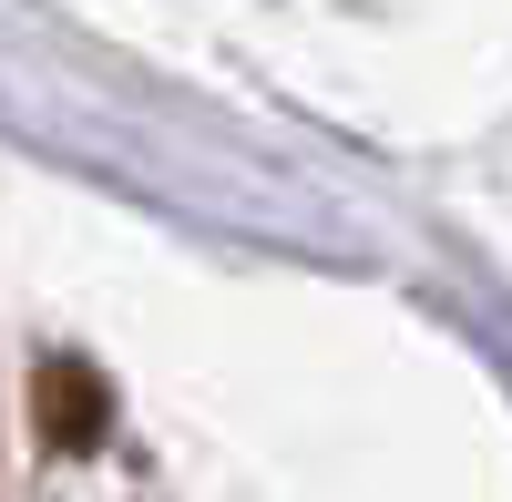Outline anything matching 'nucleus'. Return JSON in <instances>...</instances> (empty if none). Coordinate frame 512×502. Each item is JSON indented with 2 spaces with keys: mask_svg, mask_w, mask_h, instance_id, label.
Wrapping results in <instances>:
<instances>
[{
  "mask_svg": "<svg viewBox=\"0 0 512 502\" xmlns=\"http://www.w3.org/2000/svg\"><path fill=\"white\" fill-rule=\"evenodd\" d=\"M31 421H41V441H52V451H93L103 421H113V390H103L82 359H41V380H31Z\"/></svg>",
  "mask_w": 512,
  "mask_h": 502,
  "instance_id": "1",
  "label": "nucleus"
}]
</instances>
